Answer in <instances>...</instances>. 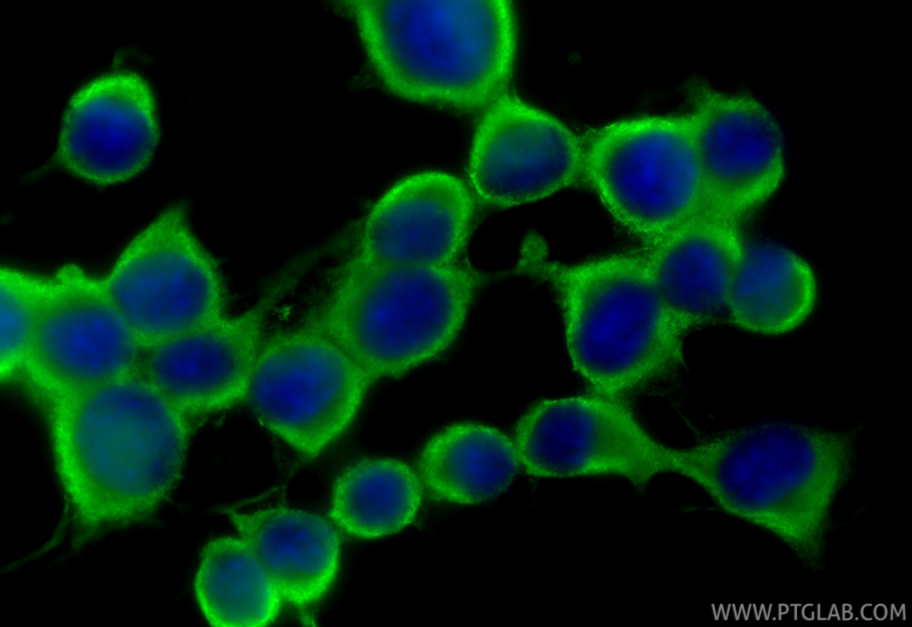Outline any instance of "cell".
Listing matches in <instances>:
<instances>
[{"instance_id": "1", "label": "cell", "mask_w": 912, "mask_h": 627, "mask_svg": "<svg viewBox=\"0 0 912 627\" xmlns=\"http://www.w3.org/2000/svg\"><path fill=\"white\" fill-rule=\"evenodd\" d=\"M862 428L757 421L691 447L668 446V472L691 480L721 512L775 538L820 572L832 546L833 508L856 469Z\"/></svg>"}, {"instance_id": "2", "label": "cell", "mask_w": 912, "mask_h": 627, "mask_svg": "<svg viewBox=\"0 0 912 627\" xmlns=\"http://www.w3.org/2000/svg\"><path fill=\"white\" fill-rule=\"evenodd\" d=\"M187 418L136 372L49 406L58 479L82 532L130 525L163 505L183 472Z\"/></svg>"}, {"instance_id": "3", "label": "cell", "mask_w": 912, "mask_h": 627, "mask_svg": "<svg viewBox=\"0 0 912 627\" xmlns=\"http://www.w3.org/2000/svg\"><path fill=\"white\" fill-rule=\"evenodd\" d=\"M379 80L403 100L472 113L506 93L517 51L507 0L345 2Z\"/></svg>"}, {"instance_id": "4", "label": "cell", "mask_w": 912, "mask_h": 627, "mask_svg": "<svg viewBox=\"0 0 912 627\" xmlns=\"http://www.w3.org/2000/svg\"><path fill=\"white\" fill-rule=\"evenodd\" d=\"M525 265L556 289L573 366L598 394L616 399L680 366L683 332L644 258L615 255Z\"/></svg>"}, {"instance_id": "5", "label": "cell", "mask_w": 912, "mask_h": 627, "mask_svg": "<svg viewBox=\"0 0 912 627\" xmlns=\"http://www.w3.org/2000/svg\"><path fill=\"white\" fill-rule=\"evenodd\" d=\"M480 284L473 269L350 260L306 323L341 346L373 379L401 376L442 354Z\"/></svg>"}, {"instance_id": "6", "label": "cell", "mask_w": 912, "mask_h": 627, "mask_svg": "<svg viewBox=\"0 0 912 627\" xmlns=\"http://www.w3.org/2000/svg\"><path fill=\"white\" fill-rule=\"evenodd\" d=\"M582 173L611 216L652 243L705 216V197L688 115L643 116L594 130Z\"/></svg>"}, {"instance_id": "7", "label": "cell", "mask_w": 912, "mask_h": 627, "mask_svg": "<svg viewBox=\"0 0 912 627\" xmlns=\"http://www.w3.org/2000/svg\"><path fill=\"white\" fill-rule=\"evenodd\" d=\"M373 380L341 346L305 323L264 342L247 398L264 428L313 458L351 425Z\"/></svg>"}, {"instance_id": "8", "label": "cell", "mask_w": 912, "mask_h": 627, "mask_svg": "<svg viewBox=\"0 0 912 627\" xmlns=\"http://www.w3.org/2000/svg\"><path fill=\"white\" fill-rule=\"evenodd\" d=\"M102 281L142 348L225 315L219 266L181 207L166 209L145 226Z\"/></svg>"}, {"instance_id": "9", "label": "cell", "mask_w": 912, "mask_h": 627, "mask_svg": "<svg viewBox=\"0 0 912 627\" xmlns=\"http://www.w3.org/2000/svg\"><path fill=\"white\" fill-rule=\"evenodd\" d=\"M142 349L102 279L70 265L47 279L21 373L51 406L135 373Z\"/></svg>"}, {"instance_id": "10", "label": "cell", "mask_w": 912, "mask_h": 627, "mask_svg": "<svg viewBox=\"0 0 912 627\" xmlns=\"http://www.w3.org/2000/svg\"><path fill=\"white\" fill-rule=\"evenodd\" d=\"M515 446L520 464L539 477L610 476L642 489L668 472V446L617 399L599 394L535 403L517 424Z\"/></svg>"}, {"instance_id": "11", "label": "cell", "mask_w": 912, "mask_h": 627, "mask_svg": "<svg viewBox=\"0 0 912 627\" xmlns=\"http://www.w3.org/2000/svg\"><path fill=\"white\" fill-rule=\"evenodd\" d=\"M305 264H293L248 309L143 348L136 373L187 416L232 407L247 397L267 318Z\"/></svg>"}, {"instance_id": "12", "label": "cell", "mask_w": 912, "mask_h": 627, "mask_svg": "<svg viewBox=\"0 0 912 627\" xmlns=\"http://www.w3.org/2000/svg\"><path fill=\"white\" fill-rule=\"evenodd\" d=\"M582 163V142L566 125L505 93L476 126L468 174L482 201L511 208L568 187Z\"/></svg>"}, {"instance_id": "13", "label": "cell", "mask_w": 912, "mask_h": 627, "mask_svg": "<svg viewBox=\"0 0 912 627\" xmlns=\"http://www.w3.org/2000/svg\"><path fill=\"white\" fill-rule=\"evenodd\" d=\"M689 116L705 216L736 222L767 200L782 182L781 128L754 98L712 90L696 94Z\"/></svg>"}, {"instance_id": "14", "label": "cell", "mask_w": 912, "mask_h": 627, "mask_svg": "<svg viewBox=\"0 0 912 627\" xmlns=\"http://www.w3.org/2000/svg\"><path fill=\"white\" fill-rule=\"evenodd\" d=\"M159 138L154 97L132 71L102 75L69 100L57 144L60 164L97 185L125 182L142 171Z\"/></svg>"}, {"instance_id": "15", "label": "cell", "mask_w": 912, "mask_h": 627, "mask_svg": "<svg viewBox=\"0 0 912 627\" xmlns=\"http://www.w3.org/2000/svg\"><path fill=\"white\" fill-rule=\"evenodd\" d=\"M474 213L473 197L455 175H409L372 207L351 259L390 266L452 265L467 242Z\"/></svg>"}, {"instance_id": "16", "label": "cell", "mask_w": 912, "mask_h": 627, "mask_svg": "<svg viewBox=\"0 0 912 627\" xmlns=\"http://www.w3.org/2000/svg\"><path fill=\"white\" fill-rule=\"evenodd\" d=\"M652 244L644 259L683 333L729 318L730 289L745 250L735 221L701 217Z\"/></svg>"}, {"instance_id": "17", "label": "cell", "mask_w": 912, "mask_h": 627, "mask_svg": "<svg viewBox=\"0 0 912 627\" xmlns=\"http://www.w3.org/2000/svg\"><path fill=\"white\" fill-rule=\"evenodd\" d=\"M224 511L283 600L307 606L329 590L340 557L339 537L330 523L319 515L282 507Z\"/></svg>"}, {"instance_id": "18", "label": "cell", "mask_w": 912, "mask_h": 627, "mask_svg": "<svg viewBox=\"0 0 912 627\" xmlns=\"http://www.w3.org/2000/svg\"><path fill=\"white\" fill-rule=\"evenodd\" d=\"M515 444L490 426L460 422L432 436L419 459L420 481L438 500L478 504L505 492L519 470Z\"/></svg>"}, {"instance_id": "19", "label": "cell", "mask_w": 912, "mask_h": 627, "mask_svg": "<svg viewBox=\"0 0 912 627\" xmlns=\"http://www.w3.org/2000/svg\"><path fill=\"white\" fill-rule=\"evenodd\" d=\"M816 298V280L802 258L775 244H756L745 247L731 286L729 314L745 330L778 335L801 325Z\"/></svg>"}, {"instance_id": "20", "label": "cell", "mask_w": 912, "mask_h": 627, "mask_svg": "<svg viewBox=\"0 0 912 627\" xmlns=\"http://www.w3.org/2000/svg\"><path fill=\"white\" fill-rule=\"evenodd\" d=\"M422 501L419 476L391 458L362 460L335 482L330 516L345 532L374 539L395 534L415 519Z\"/></svg>"}, {"instance_id": "21", "label": "cell", "mask_w": 912, "mask_h": 627, "mask_svg": "<svg viewBox=\"0 0 912 627\" xmlns=\"http://www.w3.org/2000/svg\"><path fill=\"white\" fill-rule=\"evenodd\" d=\"M194 589L207 620L224 627L270 623L281 597L242 538L220 537L203 550Z\"/></svg>"}, {"instance_id": "22", "label": "cell", "mask_w": 912, "mask_h": 627, "mask_svg": "<svg viewBox=\"0 0 912 627\" xmlns=\"http://www.w3.org/2000/svg\"><path fill=\"white\" fill-rule=\"evenodd\" d=\"M0 273V376L4 382L21 373L47 279L11 267H3Z\"/></svg>"}]
</instances>
